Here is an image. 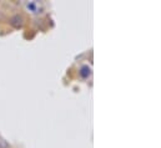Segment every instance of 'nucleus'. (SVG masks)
I'll use <instances>...</instances> for the list:
<instances>
[{
  "label": "nucleus",
  "mask_w": 161,
  "mask_h": 148,
  "mask_svg": "<svg viewBox=\"0 0 161 148\" xmlns=\"http://www.w3.org/2000/svg\"><path fill=\"white\" fill-rule=\"evenodd\" d=\"M79 75L83 77V78H87L90 75H91V67L89 65H83L79 70Z\"/></svg>",
  "instance_id": "obj_2"
},
{
  "label": "nucleus",
  "mask_w": 161,
  "mask_h": 148,
  "mask_svg": "<svg viewBox=\"0 0 161 148\" xmlns=\"http://www.w3.org/2000/svg\"><path fill=\"white\" fill-rule=\"evenodd\" d=\"M10 24H11L14 27L19 29V27H21V26H23L24 20H23V18H21L20 15H14V16L10 19Z\"/></svg>",
  "instance_id": "obj_1"
},
{
  "label": "nucleus",
  "mask_w": 161,
  "mask_h": 148,
  "mask_svg": "<svg viewBox=\"0 0 161 148\" xmlns=\"http://www.w3.org/2000/svg\"><path fill=\"white\" fill-rule=\"evenodd\" d=\"M26 6H28V9H30L33 13H38V6H36L35 3H29Z\"/></svg>",
  "instance_id": "obj_3"
},
{
  "label": "nucleus",
  "mask_w": 161,
  "mask_h": 148,
  "mask_svg": "<svg viewBox=\"0 0 161 148\" xmlns=\"http://www.w3.org/2000/svg\"><path fill=\"white\" fill-rule=\"evenodd\" d=\"M9 144L6 143V141H4L3 138H0V148H8Z\"/></svg>",
  "instance_id": "obj_4"
}]
</instances>
